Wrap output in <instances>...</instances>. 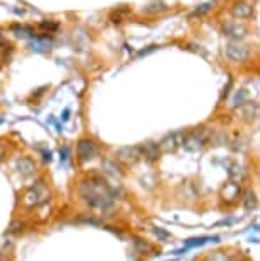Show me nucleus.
<instances>
[{
	"mask_svg": "<svg viewBox=\"0 0 260 261\" xmlns=\"http://www.w3.org/2000/svg\"><path fill=\"white\" fill-rule=\"evenodd\" d=\"M46 196H48V191L45 188V185L38 183L26 193V196H24V203L29 205V206L38 205V203H41V201H45Z\"/></svg>",
	"mask_w": 260,
	"mask_h": 261,
	"instance_id": "nucleus-9",
	"label": "nucleus"
},
{
	"mask_svg": "<svg viewBox=\"0 0 260 261\" xmlns=\"http://www.w3.org/2000/svg\"><path fill=\"white\" fill-rule=\"evenodd\" d=\"M242 203H243V206L247 210H253L255 206L258 205V200H257V196H255V193H252V191H247V193L243 195V198H242Z\"/></svg>",
	"mask_w": 260,
	"mask_h": 261,
	"instance_id": "nucleus-18",
	"label": "nucleus"
},
{
	"mask_svg": "<svg viewBox=\"0 0 260 261\" xmlns=\"http://www.w3.org/2000/svg\"><path fill=\"white\" fill-rule=\"evenodd\" d=\"M34 169H36V166H34V162L31 159H28V157H24V159L19 161V171H21L24 176L33 174Z\"/></svg>",
	"mask_w": 260,
	"mask_h": 261,
	"instance_id": "nucleus-19",
	"label": "nucleus"
},
{
	"mask_svg": "<svg viewBox=\"0 0 260 261\" xmlns=\"http://www.w3.org/2000/svg\"><path fill=\"white\" fill-rule=\"evenodd\" d=\"M11 31L16 34V36H22V38H34L36 34L29 26H24V24H12Z\"/></svg>",
	"mask_w": 260,
	"mask_h": 261,
	"instance_id": "nucleus-16",
	"label": "nucleus"
},
{
	"mask_svg": "<svg viewBox=\"0 0 260 261\" xmlns=\"http://www.w3.org/2000/svg\"><path fill=\"white\" fill-rule=\"evenodd\" d=\"M185 140V132H171V134L164 135L159 142V147L163 152H175L183 145Z\"/></svg>",
	"mask_w": 260,
	"mask_h": 261,
	"instance_id": "nucleus-5",
	"label": "nucleus"
},
{
	"mask_svg": "<svg viewBox=\"0 0 260 261\" xmlns=\"http://www.w3.org/2000/svg\"><path fill=\"white\" fill-rule=\"evenodd\" d=\"M221 196H223L224 201L233 203V201H237V198H240V186L237 183H228L221 191Z\"/></svg>",
	"mask_w": 260,
	"mask_h": 261,
	"instance_id": "nucleus-12",
	"label": "nucleus"
},
{
	"mask_svg": "<svg viewBox=\"0 0 260 261\" xmlns=\"http://www.w3.org/2000/svg\"><path fill=\"white\" fill-rule=\"evenodd\" d=\"M68 115H70V110H65V111H63V121H67L68 118H70Z\"/></svg>",
	"mask_w": 260,
	"mask_h": 261,
	"instance_id": "nucleus-21",
	"label": "nucleus"
},
{
	"mask_svg": "<svg viewBox=\"0 0 260 261\" xmlns=\"http://www.w3.org/2000/svg\"><path fill=\"white\" fill-rule=\"evenodd\" d=\"M202 261H233V256L226 249H218V251H210L209 254H205V258Z\"/></svg>",
	"mask_w": 260,
	"mask_h": 261,
	"instance_id": "nucleus-14",
	"label": "nucleus"
},
{
	"mask_svg": "<svg viewBox=\"0 0 260 261\" xmlns=\"http://www.w3.org/2000/svg\"><path fill=\"white\" fill-rule=\"evenodd\" d=\"M229 12H231V16L234 19H238V21H245V19H250L253 16V7L247 0H237V2L231 4Z\"/></svg>",
	"mask_w": 260,
	"mask_h": 261,
	"instance_id": "nucleus-6",
	"label": "nucleus"
},
{
	"mask_svg": "<svg viewBox=\"0 0 260 261\" xmlns=\"http://www.w3.org/2000/svg\"><path fill=\"white\" fill-rule=\"evenodd\" d=\"M4 152H6V149H4V147H0V159L4 157Z\"/></svg>",
	"mask_w": 260,
	"mask_h": 261,
	"instance_id": "nucleus-22",
	"label": "nucleus"
},
{
	"mask_svg": "<svg viewBox=\"0 0 260 261\" xmlns=\"http://www.w3.org/2000/svg\"><path fill=\"white\" fill-rule=\"evenodd\" d=\"M212 7H214V2L200 4V6H197L192 12H190V17H204L205 14H209L210 11H212Z\"/></svg>",
	"mask_w": 260,
	"mask_h": 261,
	"instance_id": "nucleus-17",
	"label": "nucleus"
},
{
	"mask_svg": "<svg viewBox=\"0 0 260 261\" xmlns=\"http://www.w3.org/2000/svg\"><path fill=\"white\" fill-rule=\"evenodd\" d=\"M209 144H214V145H224L228 144V135L224 132H210V142Z\"/></svg>",
	"mask_w": 260,
	"mask_h": 261,
	"instance_id": "nucleus-20",
	"label": "nucleus"
},
{
	"mask_svg": "<svg viewBox=\"0 0 260 261\" xmlns=\"http://www.w3.org/2000/svg\"><path fill=\"white\" fill-rule=\"evenodd\" d=\"M223 33L226 34L228 38H231V39H243L245 36H247V33H248V29L247 26L242 22V21H228V22H224L223 24Z\"/></svg>",
	"mask_w": 260,
	"mask_h": 261,
	"instance_id": "nucleus-7",
	"label": "nucleus"
},
{
	"mask_svg": "<svg viewBox=\"0 0 260 261\" xmlns=\"http://www.w3.org/2000/svg\"><path fill=\"white\" fill-rule=\"evenodd\" d=\"M76 154H77V159L82 161V162L94 159V157L98 155V145H96V142L91 140V139H81L79 142H77Z\"/></svg>",
	"mask_w": 260,
	"mask_h": 261,
	"instance_id": "nucleus-4",
	"label": "nucleus"
},
{
	"mask_svg": "<svg viewBox=\"0 0 260 261\" xmlns=\"http://www.w3.org/2000/svg\"><path fill=\"white\" fill-rule=\"evenodd\" d=\"M209 142H210V130L197 128V130H192V132H188V134H185L183 145H185V149L190 152H197L200 149H204Z\"/></svg>",
	"mask_w": 260,
	"mask_h": 261,
	"instance_id": "nucleus-3",
	"label": "nucleus"
},
{
	"mask_svg": "<svg viewBox=\"0 0 260 261\" xmlns=\"http://www.w3.org/2000/svg\"><path fill=\"white\" fill-rule=\"evenodd\" d=\"M79 193L84 198L89 206L96 210H111L113 206V193L108 188V185L100 178H91L86 181H81Z\"/></svg>",
	"mask_w": 260,
	"mask_h": 261,
	"instance_id": "nucleus-1",
	"label": "nucleus"
},
{
	"mask_svg": "<svg viewBox=\"0 0 260 261\" xmlns=\"http://www.w3.org/2000/svg\"><path fill=\"white\" fill-rule=\"evenodd\" d=\"M142 11H144L146 14H149V16H156V14L168 11V6H166L163 0H153V2H149L147 6H144Z\"/></svg>",
	"mask_w": 260,
	"mask_h": 261,
	"instance_id": "nucleus-13",
	"label": "nucleus"
},
{
	"mask_svg": "<svg viewBox=\"0 0 260 261\" xmlns=\"http://www.w3.org/2000/svg\"><path fill=\"white\" fill-rule=\"evenodd\" d=\"M240 118L245 121H258L260 105L258 102H243L242 108H240Z\"/></svg>",
	"mask_w": 260,
	"mask_h": 261,
	"instance_id": "nucleus-10",
	"label": "nucleus"
},
{
	"mask_svg": "<svg viewBox=\"0 0 260 261\" xmlns=\"http://www.w3.org/2000/svg\"><path fill=\"white\" fill-rule=\"evenodd\" d=\"M224 57L231 63H243L248 60L250 48L245 45L242 39H231L224 45Z\"/></svg>",
	"mask_w": 260,
	"mask_h": 261,
	"instance_id": "nucleus-2",
	"label": "nucleus"
},
{
	"mask_svg": "<svg viewBox=\"0 0 260 261\" xmlns=\"http://www.w3.org/2000/svg\"><path fill=\"white\" fill-rule=\"evenodd\" d=\"M139 150H140V155L147 161L159 159L161 152H163L159 147V142H142L139 145Z\"/></svg>",
	"mask_w": 260,
	"mask_h": 261,
	"instance_id": "nucleus-11",
	"label": "nucleus"
},
{
	"mask_svg": "<svg viewBox=\"0 0 260 261\" xmlns=\"http://www.w3.org/2000/svg\"><path fill=\"white\" fill-rule=\"evenodd\" d=\"M115 157H116V161L124 162V164H135L142 155H140L139 147L127 145V147H120V149L115 152Z\"/></svg>",
	"mask_w": 260,
	"mask_h": 261,
	"instance_id": "nucleus-8",
	"label": "nucleus"
},
{
	"mask_svg": "<svg viewBox=\"0 0 260 261\" xmlns=\"http://www.w3.org/2000/svg\"><path fill=\"white\" fill-rule=\"evenodd\" d=\"M29 46H31V50H34V51H46V50H50L52 43L46 36H34V39Z\"/></svg>",
	"mask_w": 260,
	"mask_h": 261,
	"instance_id": "nucleus-15",
	"label": "nucleus"
}]
</instances>
